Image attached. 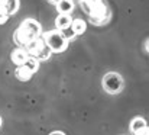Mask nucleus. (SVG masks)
Masks as SVG:
<instances>
[{
	"label": "nucleus",
	"mask_w": 149,
	"mask_h": 135,
	"mask_svg": "<svg viewBox=\"0 0 149 135\" xmlns=\"http://www.w3.org/2000/svg\"><path fill=\"white\" fill-rule=\"evenodd\" d=\"M41 35H42V25L38 20H35L32 18H28L15 31L13 41L16 42L17 46H25L32 39H35V38L41 37Z\"/></svg>",
	"instance_id": "obj_1"
},
{
	"label": "nucleus",
	"mask_w": 149,
	"mask_h": 135,
	"mask_svg": "<svg viewBox=\"0 0 149 135\" xmlns=\"http://www.w3.org/2000/svg\"><path fill=\"white\" fill-rule=\"evenodd\" d=\"M80 6L88 15L91 23L103 25L109 20L110 12L103 0H80Z\"/></svg>",
	"instance_id": "obj_2"
},
{
	"label": "nucleus",
	"mask_w": 149,
	"mask_h": 135,
	"mask_svg": "<svg viewBox=\"0 0 149 135\" xmlns=\"http://www.w3.org/2000/svg\"><path fill=\"white\" fill-rule=\"evenodd\" d=\"M45 41V44L49 46V49L55 54H61L64 51H67L70 41L64 37V34L59 31V29H52V31H47V32H42L41 35Z\"/></svg>",
	"instance_id": "obj_3"
},
{
	"label": "nucleus",
	"mask_w": 149,
	"mask_h": 135,
	"mask_svg": "<svg viewBox=\"0 0 149 135\" xmlns=\"http://www.w3.org/2000/svg\"><path fill=\"white\" fill-rule=\"evenodd\" d=\"M25 49L28 51L29 55L38 58L39 61H47V60H49L51 55H52V51L49 49V46L45 44L42 37H38V38L32 39L29 44L25 45Z\"/></svg>",
	"instance_id": "obj_4"
},
{
	"label": "nucleus",
	"mask_w": 149,
	"mask_h": 135,
	"mask_svg": "<svg viewBox=\"0 0 149 135\" xmlns=\"http://www.w3.org/2000/svg\"><path fill=\"white\" fill-rule=\"evenodd\" d=\"M101 84H103L104 91H107L110 94H117L123 90V77L119 73L110 71V73L103 76Z\"/></svg>",
	"instance_id": "obj_5"
},
{
	"label": "nucleus",
	"mask_w": 149,
	"mask_h": 135,
	"mask_svg": "<svg viewBox=\"0 0 149 135\" xmlns=\"http://www.w3.org/2000/svg\"><path fill=\"white\" fill-rule=\"evenodd\" d=\"M130 131L136 135H148L149 129H148V124L143 118L138 116V118H133L132 122H130Z\"/></svg>",
	"instance_id": "obj_6"
},
{
	"label": "nucleus",
	"mask_w": 149,
	"mask_h": 135,
	"mask_svg": "<svg viewBox=\"0 0 149 135\" xmlns=\"http://www.w3.org/2000/svg\"><path fill=\"white\" fill-rule=\"evenodd\" d=\"M28 57H29V54H28V51L25 49V46H17V48H15V49L10 52V60H12V63H13L15 65L23 64Z\"/></svg>",
	"instance_id": "obj_7"
},
{
	"label": "nucleus",
	"mask_w": 149,
	"mask_h": 135,
	"mask_svg": "<svg viewBox=\"0 0 149 135\" xmlns=\"http://www.w3.org/2000/svg\"><path fill=\"white\" fill-rule=\"evenodd\" d=\"M19 0H0V9H3L9 16L15 15L19 10Z\"/></svg>",
	"instance_id": "obj_8"
},
{
	"label": "nucleus",
	"mask_w": 149,
	"mask_h": 135,
	"mask_svg": "<svg viewBox=\"0 0 149 135\" xmlns=\"http://www.w3.org/2000/svg\"><path fill=\"white\" fill-rule=\"evenodd\" d=\"M71 22H72L71 15H68V13H58V16L55 19V28L59 29V31L67 29V28H70Z\"/></svg>",
	"instance_id": "obj_9"
},
{
	"label": "nucleus",
	"mask_w": 149,
	"mask_h": 135,
	"mask_svg": "<svg viewBox=\"0 0 149 135\" xmlns=\"http://www.w3.org/2000/svg\"><path fill=\"white\" fill-rule=\"evenodd\" d=\"M70 28L72 29V32L78 37V35H83L86 31H87V23L84 19H74L70 25Z\"/></svg>",
	"instance_id": "obj_10"
},
{
	"label": "nucleus",
	"mask_w": 149,
	"mask_h": 135,
	"mask_svg": "<svg viewBox=\"0 0 149 135\" xmlns=\"http://www.w3.org/2000/svg\"><path fill=\"white\" fill-rule=\"evenodd\" d=\"M15 74H16V77H17V80H20V82H29L31 79H32V73L23 65V64H20V65H16V70H15Z\"/></svg>",
	"instance_id": "obj_11"
},
{
	"label": "nucleus",
	"mask_w": 149,
	"mask_h": 135,
	"mask_svg": "<svg viewBox=\"0 0 149 135\" xmlns=\"http://www.w3.org/2000/svg\"><path fill=\"white\" fill-rule=\"evenodd\" d=\"M56 12L58 13H68L71 15L74 10V1L72 0H59L56 4Z\"/></svg>",
	"instance_id": "obj_12"
},
{
	"label": "nucleus",
	"mask_w": 149,
	"mask_h": 135,
	"mask_svg": "<svg viewBox=\"0 0 149 135\" xmlns=\"http://www.w3.org/2000/svg\"><path fill=\"white\" fill-rule=\"evenodd\" d=\"M23 65H25V67H26L32 74H35V73L39 70V60H38V58H35V57H32V55H29V57L25 60Z\"/></svg>",
	"instance_id": "obj_13"
},
{
	"label": "nucleus",
	"mask_w": 149,
	"mask_h": 135,
	"mask_svg": "<svg viewBox=\"0 0 149 135\" xmlns=\"http://www.w3.org/2000/svg\"><path fill=\"white\" fill-rule=\"evenodd\" d=\"M61 32L64 34V37H65V38H67L68 41H71V39H74V38L77 37V35H75V34L72 32V29H71V28H67V29H62Z\"/></svg>",
	"instance_id": "obj_14"
},
{
	"label": "nucleus",
	"mask_w": 149,
	"mask_h": 135,
	"mask_svg": "<svg viewBox=\"0 0 149 135\" xmlns=\"http://www.w3.org/2000/svg\"><path fill=\"white\" fill-rule=\"evenodd\" d=\"M9 18H10V16H9L3 9H0V25H4V23L9 20Z\"/></svg>",
	"instance_id": "obj_15"
},
{
	"label": "nucleus",
	"mask_w": 149,
	"mask_h": 135,
	"mask_svg": "<svg viewBox=\"0 0 149 135\" xmlns=\"http://www.w3.org/2000/svg\"><path fill=\"white\" fill-rule=\"evenodd\" d=\"M56 134H61V135H64V132H62V131H54V132H51V135H56Z\"/></svg>",
	"instance_id": "obj_16"
},
{
	"label": "nucleus",
	"mask_w": 149,
	"mask_h": 135,
	"mask_svg": "<svg viewBox=\"0 0 149 135\" xmlns=\"http://www.w3.org/2000/svg\"><path fill=\"white\" fill-rule=\"evenodd\" d=\"M48 1H49V3H52V4H56L59 0H48Z\"/></svg>",
	"instance_id": "obj_17"
},
{
	"label": "nucleus",
	"mask_w": 149,
	"mask_h": 135,
	"mask_svg": "<svg viewBox=\"0 0 149 135\" xmlns=\"http://www.w3.org/2000/svg\"><path fill=\"white\" fill-rule=\"evenodd\" d=\"M1 122H3V121H1V116H0V127H1Z\"/></svg>",
	"instance_id": "obj_18"
}]
</instances>
